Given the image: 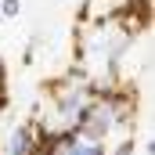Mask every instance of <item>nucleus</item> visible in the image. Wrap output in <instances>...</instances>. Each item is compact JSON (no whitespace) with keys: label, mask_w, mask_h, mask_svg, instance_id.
I'll use <instances>...</instances> for the list:
<instances>
[{"label":"nucleus","mask_w":155,"mask_h":155,"mask_svg":"<svg viewBox=\"0 0 155 155\" xmlns=\"http://www.w3.org/2000/svg\"><path fill=\"white\" fill-rule=\"evenodd\" d=\"M97 87L83 72H69L65 79L51 83L47 87V105L36 119V130L40 137H58V134H76L79 119L87 112V105L94 101Z\"/></svg>","instance_id":"obj_1"},{"label":"nucleus","mask_w":155,"mask_h":155,"mask_svg":"<svg viewBox=\"0 0 155 155\" xmlns=\"http://www.w3.org/2000/svg\"><path fill=\"white\" fill-rule=\"evenodd\" d=\"M130 40H134V33L119 22H101L87 33V40H83V76L97 90L116 87V72H119V61H123Z\"/></svg>","instance_id":"obj_2"},{"label":"nucleus","mask_w":155,"mask_h":155,"mask_svg":"<svg viewBox=\"0 0 155 155\" xmlns=\"http://www.w3.org/2000/svg\"><path fill=\"white\" fill-rule=\"evenodd\" d=\"M130 119H134V94L130 90H97L94 94V101L87 105V112L79 119L76 134L83 141H94V144H105L116 130L123 126H130Z\"/></svg>","instance_id":"obj_3"},{"label":"nucleus","mask_w":155,"mask_h":155,"mask_svg":"<svg viewBox=\"0 0 155 155\" xmlns=\"http://www.w3.org/2000/svg\"><path fill=\"white\" fill-rule=\"evenodd\" d=\"M36 148H40L36 123H15L4 134V155H36Z\"/></svg>","instance_id":"obj_4"},{"label":"nucleus","mask_w":155,"mask_h":155,"mask_svg":"<svg viewBox=\"0 0 155 155\" xmlns=\"http://www.w3.org/2000/svg\"><path fill=\"white\" fill-rule=\"evenodd\" d=\"M134 148H137V141L134 137H123V141H116V148L105 152V155H134Z\"/></svg>","instance_id":"obj_5"},{"label":"nucleus","mask_w":155,"mask_h":155,"mask_svg":"<svg viewBox=\"0 0 155 155\" xmlns=\"http://www.w3.org/2000/svg\"><path fill=\"white\" fill-rule=\"evenodd\" d=\"M18 11H22V0H0V15L4 18H15Z\"/></svg>","instance_id":"obj_6"},{"label":"nucleus","mask_w":155,"mask_h":155,"mask_svg":"<svg viewBox=\"0 0 155 155\" xmlns=\"http://www.w3.org/2000/svg\"><path fill=\"white\" fill-rule=\"evenodd\" d=\"M7 105V69H4V58H0V108Z\"/></svg>","instance_id":"obj_7"}]
</instances>
